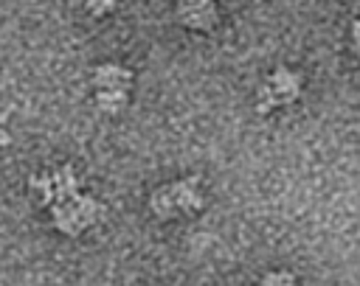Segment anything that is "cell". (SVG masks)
Instances as JSON below:
<instances>
[{
    "label": "cell",
    "mask_w": 360,
    "mask_h": 286,
    "mask_svg": "<svg viewBox=\"0 0 360 286\" xmlns=\"http://www.w3.org/2000/svg\"><path fill=\"white\" fill-rule=\"evenodd\" d=\"M96 216H98V205H96L93 196H84V193H73L70 199L51 205V219H53V224H56L62 233H68V236H76V233H82L84 227H90V224L96 222Z\"/></svg>",
    "instance_id": "cell-1"
},
{
    "label": "cell",
    "mask_w": 360,
    "mask_h": 286,
    "mask_svg": "<svg viewBox=\"0 0 360 286\" xmlns=\"http://www.w3.org/2000/svg\"><path fill=\"white\" fill-rule=\"evenodd\" d=\"M31 191L37 193V199L42 205H56V202H65L70 199L73 193H79V179H76V171L70 165H59L56 171L51 174H42V177H31Z\"/></svg>",
    "instance_id": "cell-2"
},
{
    "label": "cell",
    "mask_w": 360,
    "mask_h": 286,
    "mask_svg": "<svg viewBox=\"0 0 360 286\" xmlns=\"http://www.w3.org/2000/svg\"><path fill=\"white\" fill-rule=\"evenodd\" d=\"M298 95H301V79L292 70L278 67L267 79V84L259 90V104L256 107H259V112H270L278 104H292Z\"/></svg>",
    "instance_id": "cell-3"
},
{
    "label": "cell",
    "mask_w": 360,
    "mask_h": 286,
    "mask_svg": "<svg viewBox=\"0 0 360 286\" xmlns=\"http://www.w3.org/2000/svg\"><path fill=\"white\" fill-rule=\"evenodd\" d=\"M177 17L186 28L211 31L214 22H217V6H214V0H180L177 3Z\"/></svg>",
    "instance_id": "cell-4"
},
{
    "label": "cell",
    "mask_w": 360,
    "mask_h": 286,
    "mask_svg": "<svg viewBox=\"0 0 360 286\" xmlns=\"http://www.w3.org/2000/svg\"><path fill=\"white\" fill-rule=\"evenodd\" d=\"M132 81V73L121 64H101L93 70V84L98 90H127Z\"/></svg>",
    "instance_id": "cell-5"
},
{
    "label": "cell",
    "mask_w": 360,
    "mask_h": 286,
    "mask_svg": "<svg viewBox=\"0 0 360 286\" xmlns=\"http://www.w3.org/2000/svg\"><path fill=\"white\" fill-rule=\"evenodd\" d=\"M169 188H172L177 213H194V210L202 207V193H200L197 182H191V179H180V182H174V185H169Z\"/></svg>",
    "instance_id": "cell-6"
},
{
    "label": "cell",
    "mask_w": 360,
    "mask_h": 286,
    "mask_svg": "<svg viewBox=\"0 0 360 286\" xmlns=\"http://www.w3.org/2000/svg\"><path fill=\"white\" fill-rule=\"evenodd\" d=\"M149 202H152V210H155L160 219H169V216L177 213V205H174V196H172V188H169V185L158 188Z\"/></svg>",
    "instance_id": "cell-7"
},
{
    "label": "cell",
    "mask_w": 360,
    "mask_h": 286,
    "mask_svg": "<svg viewBox=\"0 0 360 286\" xmlns=\"http://www.w3.org/2000/svg\"><path fill=\"white\" fill-rule=\"evenodd\" d=\"M98 107L104 109V112H118V109H124V104H127V90H98Z\"/></svg>",
    "instance_id": "cell-8"
},
{
    "label": "cell",
    "mask_w": 360,
    "mask_h": 286,
    "mask_svg": "<svg viewBox=\"0 0 360 286\" xmlns=\"http://www.w3.org/2000/svg\"><path fill=\"white\" fill-rule=\"evenodd\" d=\"M262 286H295V278L290 272H270V275H264Z\"/></svg>",
    "instance_id": "cell-9"
},
{
    "label": "cell",
    "mask_w": 360,
    "mask_h": 286,
    "mask_svg": "<svg viewBox=\"0 0 360 286\" xmlns=\"http://www.w3.org/2000/svg\"><path fill=\"white\" fill-rule=\"evenodd\" d=\"M87 8L93 14H107V11L115 8V0H87Z\"/></svg>",
    "instance_id": "cell-10"
},
{
    "label": "cell",
    "mask_w": 360,
    "mask_h": 286,
    "mask_svg": "<svg viewBox=\"0 0 360 286\" xmlns=\"http://www.w3.org/2000/svg\"><path fill=\"white\" fill-rule=\"evenodd\" d=\"M352 42H354V53H357V59H360V20L352 25Z\"/></svg>",
    "instance_id": "cell-11"
}]
</instances>
